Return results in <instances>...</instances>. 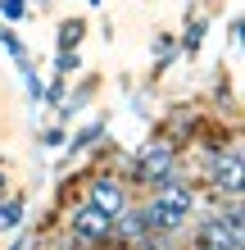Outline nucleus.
<instances>
[{
	"instance_id": "f257e3e1",
	"label": "nucleus",
	"mask_w": 245,
	"mask_h": 250,
	"mask_svg": "<svg viewBox=\"0 0 245 250\" xmlns=\"http://www.w3.org/2000/svg\"><path fill=\"white\" fill-rule=\"evenodd\" d=\"M191 214H195V196H191V187H182L177 178L159 182V191H154L150 205H146V218H150L154 232H177V228H186Z\"/></svg>"
},
{
	"instance_id": "f03ea898",
	"label": "nucleus",
	"mask_w": 245,
	"mask_h": 250,
	"mask_svg": "<svg viewBox=\"0 0 245 250\" xmlns=\"http://www.w3.org/2000/svg\"><path fill=\"white\" fill-rule=\"evenodd\" d=\"M172 164H177V159H172V146H164V141H150L146 146V150H141L136 155V164H132V182H154V187H159V182H172V178H177V168H172Z\"/></svg>"
},
{
	"instance_id": "7ed1b4c3",
	"label": "nucleus",
	"mask_w": 245,
	"mask_h": 250,
	"mask_svg": "<svg viewBox=\"0 0 245 250\" xmlns=\"http://www.w3.org/2000/svg\"><path fill=\"white\" fill-rule=\"evenodd\" d=\"M200 246H209V250H236L241 246V209L205 218V223H200Z\"/></svg>"
},
{
	"instance_id": "20e7f679",
	"label": "nucleus",
	"mask_w": 245,
	"mask_h": 250,
	"mask_svg": "<svg viewBox=\"0 0 245 250\" xmlns=\"http://www.w3.org/2000/svg\"><path fill=\"white\" fill-rule=\"evenodd\" d=\"M73 237L77 241H105V237H113V214H105L100 205L86 200L82 209H73Z\"/></svg>"
},
{
	"instance_id": "39448f33",
	"label": "nucleus",
	"mask_w": 245,
	"mask_h": 250,
	"mask_svg": "<svg viewBox=\"0 0 245 250\" xmlns=\"http://www.w3.org/2000/svg\"><path fill=\"white\" fill-rule=\"evenodd\" d=\"M209 182H213V187H227V191L236 196V191H241V150L213 155V159H209Z\"/></svg>"
},
{
	"instance_id": "423d86ee",
	"label": "nucleus",
	"mask_w": 245,
	"mask_h": 250,
	"mask_svg": "<svg viewBox=\"0 0 245 250\" xmlns=\"http://www.w3.org/2000/svg\"><path fill=\"white\" fill-rule=\"evenodd\" d=\"M91 205H100L105 214L118 218V214H123V205H127L123 182H113V178H95V182H91Z\"/></svg>"
},
{
	"instance_id": "0eeeda50",
	"label": "nucleus",
	"mask_w": 245,
	"mask_h": 250,
	"mask_svg": "<svg viewBox=\"0 0 245 250\" xmlns=\"http://www.w3.org/2000/svg\"><path fill=\"white\" fill-rule=\"evenodd\" d=\"M23 223V200H5L0 196V232H14Z\"/></svg>"
},
{
	"instance_id": "6e6552de",
	"label": "nucleus",
	"mask_w": 245,
	"mask_h": 250,
	"mask_svg": "<svg viewBox=\"0 0 245 250\" xmlns=\"http://www.w3.org/2000/svg\"><path fill=\"white\" fill-rule=\"evenodd\" d=\"M77 41H82V23H77V19L59 23V50H64V46H77Z\"/></svg>"
},
{
	"instance_id": "1a4fd4ad",
	"label": "nucleus",
	"mask_w": 245,
	"mask_h": 250,
	"mask_svg": "<svg viewBox=\"0 0 245 250\" xmlns=\"http://www.w3.org/2000/svg\"><path fill=\"white\" fill-rule=\"evenodd\" d=\"M200 41H205V23H191V27H186V37H182V50H186V55H195V50H200Z\"/></svg>"
},
{
	"instance_id": "9d476101",
	"label": "nucleus",
	"mask_w": 245,
	"mask_h": 250,
	"mask_svg": "<svg viewBox=\"0 0 245 250\" xmlns=\"http://www.w3.org/2000/svg\"><path fill=\"white\" fill-rule=\"evenodd\" d=\"M55 68H59L64 78H68V73H77V68H82V64H77V50H73V46H64V50H59V60H55Z\"/></svg>"
},
{
	"instance_id": "9b49d317",
	"label": "nucleus",
	"mask_w": 245,
	"mask_h": 250,
	"mask_svg": "<svg viewBox=\"0 0 245 250\" xmlns=\"http://www.w3.org/2000/svg\"><path fill=\"white\" fill-rule=\"evenodd\" d=\"M0 14H5L9 23H19L23 14H27V0H0Z\"/></svg>"
},
{
	"instance_id": "f8f14e48",
	"label": "nucleus",
	"mask_w": 245,
	"mask_h": 250,
	"mask_svg": "<svg viewBox=\"0 0 245 250\" xmlns=\"http://www.w3.org/2000/svg\"><path fill=\"white\" fill-rule=\"evenodd\" d=\"M0 46H5V50L14 55V60H23V46H19V37H14V32H5V27H0Z\"/></svg>"
},
{
	"instance_id": "ddd939ff",
	"label": "nucleus",
	"mask_w": 245,
	"mask_h": 250,
	"mask_svg": "<svg viewBox=\"0 0 245 250\" xmlns=\"http://www.w3.org/2000/svg\"><path fill=\"white\" fill-rule=\"evenodd\" d=\"M100 132H105V123H91V127H86V132H77V141H73V146H77V150H82V146H91V141L100 137Z\"/></svg>"
},
{
	"instance_id": "4468645a",
	"label": "nucleus",
	"mask_w": 245,
	"mask_h": 250,
	"mask_svg": "<svg viewBox=\"0 0 245 250\" xmlns=\"http://www.w3.org/2000/svg\"><path fill=\"white\" fill-rule=\"evenodd\" d=\"M0 191H5V164H0Z\"/></svg>"
}]
</instances>
